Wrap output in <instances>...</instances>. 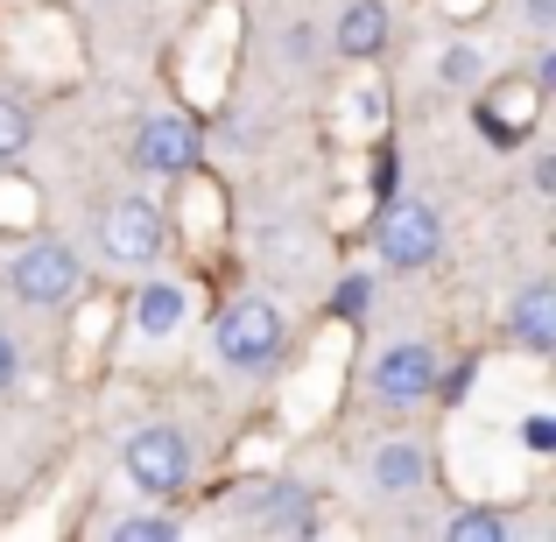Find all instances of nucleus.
Wrapping results in <instances>:
<instances>
[{
  "mask_svg": "<svg viewBox=\"0 0 556 542\" xmlns=\"http://www.w3.org/2000/svg\"><path fill=\"white\" fill-rule=\"evenodd\" d=\"M282 339H289V317L275 311L268 297L232 303V311L218 317V331H212L218 360H226V366H247V374H261V366H275V360H282Z\"/></svg>",
  "mask_w": 556,
  "mask_h": 542,
  "instance_id": "f257e3e1",
  "label": "nucleus"
},
{
  "mask_svg": "<svg viewBox=\"0 0 556 542\" xmlns=\"http://www.w3.org/2000/svg\"><path fill=\"white\" fill-rule=\"evenodd\" d=\"M121 458H127V479H135L141 493H155V501H169V493H184L190 487V437L177 430V423H141L135 437L121 444Z\"/></svg>",
  "mask_w": 556,
  "mask_h": 542,
  "instance_id": "f03ea898",
  "label": "nucleus"
},
{
  "mask_svg": "<svg viewBox=\"0 0 556 542\" xmlns=\"http://www.w3.org/2000/svg\"><path fill=\"white\" fill-rule=\"evenodd\" d=\"M78 282H85V268H78V254H71L64 240H36L28 254H14V268H8L14 303H28V311H56V303H71Z\"/></svg>",
  "mask_w": 556,
  "mask_h": 542,
  "instance_id": "7ed1b4c3",
  "label": "nucleus"
},
{
  "mask_svg": "<svg viewBox=\"0 0 556 542\" xmlns=\"http://www.w3.org/2000/svg\"><path fill=\"white\" fill-rule=\"evenodd\" d=\"M374 247L388 268H430L437 247H444V226H437V212L422 198H388V212L374 226Z\"/></svg>",
  "mask_w": 556,
  "mask_h": 542,
  "instance_id": "20e7f679",
  "label": "nucleus"
},
{
  "mask_svg": "<svg viewBox=\"0 0 556 542\" xmlns=\"http://www.w3.org/2000/svg\"><path fill=\"white\" fill-rule=\"evenodd\" d=\"M99 240H106V254H113V261L141 268V261L163 254L169 226H163V212H155L149 198H121V204H106V218H99Z\"/></svg>",
  "mask_w": 556,
  "mask_h": 542,
  "instance_id": "39448f33",
  "label": "nucleus"
},
{
  "mask_svg": "<svg viewBox=\"0 0 556 542\" xmlns=\"http://www.w3.org/2000/svg\"><path fill=\"white\" fill-rule=\"evenodd\" d=\"M422 394H437L430 345H388V353L374 360V402L380 408H416Z\"/></svg>",
  "mask_w": 556,
  "mask_h": 542,
  "instance_id": "423d86ee",
  "label": "nucleus"
},
{
  "mask_svg": "<svg viewBox=\"0 0 556 542\" xmlns=\"http://www.w3.org/2000/svg\"><path fill=\"white\" fill-rule=\"evenodd\" d=\"M190 163H198V135H190V121H177V113H155V121H141V135H135V169H149V177H184Z\"/></svg>",
  "mask_w": 556,
  "mask_h": 542,
  "instance_id": "0eeeda50",
  "label": "nucleus"
},
{
  "mask_svg": "<svg viewBox=\"0 0 556 542\" xmlns=\"http://www.w3.org/2000/svg\"><path fill=\"white\" fill-rule=\"evenodd\" d=\"M331 50L353 56V64L380 56L388 50V8H380V0H353V8L339 14V28H331Z\"/></svg>",
  "mask_w": 556,
  "mask_h": 542,
  "instance_id": "6e6552de",
  "label": "nucleus"
},
{
  "mask_svg": "<svg viewBox=\"0 0 556 542\" xmlns=\"http://www.w3.org/2000/svg\"><path fill=\"white\" fill-rule=\"evenodd\" d=\"M184 317H190V289L184 282H149L135 297V331L141 339H169Z\"/></svg>",
  "mask_w": 556,
  "mask_h": 542,
  "instance_id": "1a4fd4ad",
  "label": "nucleus"
},
{
  "mask_svg": "<svg viewBox=\"0 0 556 542\" xmlns=\"http://www.w3.org/2000/svg\"><path fill=\"white\" fill-rule=\"evenodd\" d=\"M515 339L529 353H556V289L549 282H529L515 297Z\"/></svg>",
  "mask_w": 556,
  "mask_h": 542,
  "instance_id": "9d476101",
  "label": "nucleus"
},
{
  "mask_svg": "<svg viewBox=\"0 0 556 542\" xmlns=\"http://www.w3.org/2000/svg\"><path fill=\"white\" fill-rule=\"evenodd\" d=\"M422 479H430V465H422L416 444H380L374 451V487L380 493H416Z\"/></svg>",
  "mask_w": 556,
  "mask_h": 542,
  "instance_id": "9b49d317",
  "label": "nucleus"
},
{
  "mask_svg": "<svg viewBox=\"0 0 556 542\" xmlns=\"http://www.w3.org/2000/svg\"><path fill=\"white\" fill-rule=\"evenodd\" d=\"M444 535L451 542H501L507 535V515H501V507H458V515L444 521Z\"/></svg>",
  "mask_w": 556,
  "mask_h": 542,
  "instance_id": "f8f14e48",
  "label": "nucleus"
},
{
  "mask_svg": "<svg viewBox=\"0 0 556 542\" xmlns=\"http://www.w3.org/2000/svg\"><path fill=\"white\" fill-rule=\"evenodd\" d=\"M254 515L268 521V529H275V521H282V529H311V501H303V487H268Z\"/></svg>",
  "mask_w": 556,
  "mask_h": 542,
  "instance_id": "ddd939ff",
  "label": "nucleus"
},
{
  "mask_svg": "<svg viewBox=\"0 0 556 542\" xmlns=\"http://www.w3.org/2000/svg\"><path fill=\"white\" fill-rule=\"evenodd\" d=\"M22 149H28V113L0 92V163H8V155H22Z\"/></svg>",
  "mask_w": 556,
  "mask_h": 542,
  "instance_id": "4468645a",
  "label": "nucleus"
},
{
  "mask_svg": "<svg viewBox=\"0 0 556 542\" xmlns=\"http://www.w3.org/2000/svg\"><path fill=\"white\" fill-rule=\"evenodd\" d=\"M113 535H121V542H169V535H177V521H169V515H135V521H121Z\"/></svg>",
  "mask_w": 556,
  "mask_h": 542,
  "instance_id": "2eb2a0df",
  "label": "nucleus"
},
{
  "mask_svg": "<svg viewBox=\"0 0 556 542\" xmlns=\"http://www.w3.org/2000/svg\"><path fill=\"white\" fill-rule=\"evenodd\" d=\"M444 78H451V85H472V78H479V56H472V50H451V56H444Z\"/></svg>",
  "mask_w": 556,
  "mask_h": 542,
  "instance_id": "dca6fc26",
  "label": "nucleus"
},
{
  "mask_svg": "<svg viewBox=\"0 0 556 542\" xmlns=\"http://www.w3.org/2000/svg\"><path fill=\"white\" fill-rule=\"evenodd\" d=\"M521 437H529V451H556V423L549 416H529V423H521Z\"/></svg>",
  "mask_w": 556,
  "mask_h": 542,
  "instance_id": "f3484780",
  "label": "nucleus"
},
{
  "mask_svg": "<svg viewBox=\"0 0 556 542\" xmlns=\"http://www.w3.org/2000/svg\"><path fill=\"white\" fill-rule=\"evenodd\" d=\"M14 374H22V353H14V339L0 331V388H14Z\"/></svg>",
  "mask_w": 556,
  "mask_h": 542,
  "instance_id": "a211bd4d",
  "label": "nucleus"
},
{
  "mask_svg": "<svg viewBox=\"0 0 556 542\" xmlns=\"http://www.w3.org/2000/svg\"><path fill=\"white\" fill-rule=\"evenodd\" d=\"M359 303H367V282H359V275H345V289H339V311H359Z\"/></svg>",
  "mask_w": 556,
  "mask_h": 542,
  "instance_id": "6ab92c4d",
  "label": "nucleus"
},
{
  "mask_svg": "<svg viewBox=\"0 0 556 542\" xmlns=\"http://www.w3.org/2000/svg\"><path fill=\"white\" fill-rule=\"evenodd\" d=\"M529 22H535V28H549V22H556V0H529Z\"/></svg>",
  "mask_w": 556,
  "mask_h": 542,
  "instance_id": "aec40b11",
  "label": "nucleus"
}]
</instances>
